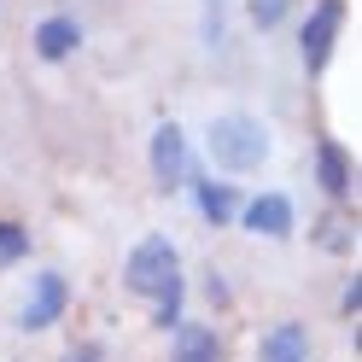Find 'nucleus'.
<instances>
[{
  "label": "nucleus",
  "mask_w": 362,
  "mask_h": 362,
  "mask_svg": "<svg viewBox=\"0 0 362 362\" xmlns=\"http://www.w3.org/2000/svg\"><path fill=\"white\" fill-rule=\"evenodd\" d=\"M205 152H211L216 170L245 175V170H257L263 158H269V129H263L257 117H245V111L211 117V129H205Z\"/></svg>",
  "instance_id": "f257e3e1"
},
{
  "label": "nucleus",
  "mask_w": 362,
  "mask_h": 362,
  "mask_svg": "<svg viewBox=\"0 0 362 362\" xmlns=\"http://www.w3.org/2000/svg\"><path fill=\"white\" fill-rule=\"evenodd\" d=\"M175 275H181L175 240H164V234L134 240V252H129V263H123V286L134 292V298H158V292H164Z\"/></svg>",
  "instance_id": "f03ea898"
},
{
  "label": "nucleus",
  "mask_w": 362,
  "mask_h": 362,
  "mask_svg": "<svg viewBox=\"0 0 362 362\" xmlns=\"http://www.w3.org/2000/svg\"><path fill=\"white\" fill-rule=\"evenodd\" d=\"M339 24H345V0H315V6H310L304 30H298V59H304V71H310V76H322V71H327L333 41H339Z\"/></svg>",
  "instance_id": "7ed1b4c3"
},
{
  "label": "nucleus",
  "mask_w": 362,
  "mask_h": 362,
  "mask_svg": "<svg viewBox=\"0 0 362 362\" xmlns=\"http://www.w3.org/2000/svg\"><path fill=\"white\" fill-rule=\"evenodd\" d=\"M146 158H152V175H158V187H164V193H181V187L193 181V164H187V134H181L175 123H158V129H152Z\"/></svg>",
  "instance_id": "20e7f679"
},
{
  "label": "nucleus",
  "mask_w": 362,
  "mask_h": 362,
  "mask_svg": "<svg viewBox=\"0 0 362 362\" xmlns=\"http://www.w3.org/2000/svg\"><path fill=\"white\" fill-rule=\"evenodd\" d=\"M64 304H71V286H64V275H59V269H41V275L30 281L24 310H18V327H24V333H47L59 315H64Z\"/></svg>",
  "instance_id": "39448f33"
},
{
  "label": "nucleus",
  "mask_w": 362,
  "mask_h": 362,
  "mask_svg": "<svg viewBox=\"0 0 362 362\" xmlns=\"http://www.w3.org/2000/svg\"><path fill=\"white\" fill-rule=\"evenodd\" d=\"M292 199L286 193H257V199H245L240 205V228L245 234H263V240H286L292 234Z\"/></svg>",
  "instance_id": "423d86ee"
},
{
  "label": "nucleus",
  "mask_w": 362,
  "mask_h": 362,
  "mask_svg": "<svg viewBox=\"0 0 362 362\" xmlns=\"http://www.w3.org/2000/svg\"><path fill=\"white\" fill-rule=\"evenodd\" d=\"M315 181H322L327 199H345L351 193L356 170H351V152L339 146V141H315Z\"/></svg>",
  "instance_id": "0eeeda50"
},
{
  "label": "nucleus",
  "mask_w": 362,
  "mask_h": 362,
  "mask_svg": "<svg viewBox=\"0 0 362 362\" xmlns=\"http://www.w3.org/2000/svg\"><path fill=\"white\" fill-rule=\"evenodd\" d=\"M82 47V24H76V18H41V24H35V53L41 59H47V64H59V59H71Z\"/></svg>",
  "instance_id": "6e6552de"
},
{
  "label": "nucleus",
  "mask_w": 362,
  "mask_h": 362,
  "mask_svg": "<svg viewBox=\"0 0 362 362\" xmlns=\"http://www.w3.org/2000/svg\"><path fill=\"white\" fill-rule=\"evenodd\" d=\"M193 199H199V216H205L211 228H228L240 216V193L228 181H193Z\"/></svg>",
  "instance_id": "1a4fd4ad"
},
{
  "label": "nucleus",
  "mask_w": 362,
  "mask_h": 362,
  "mask_svg": "<svg viewBox=\"0 0 362 362\" xmlns=\"http://www.w3.org/2000/svg\"><path fill=\"white\" fill-rule=\"evenodd\" d=\"M170 362H222V339H216L205 322H181V327H175Z\"/></svg>",
  "instance_id": "9d476101"
},
{
  "label": "nucleus",
  "mask_w": 362,
  "mask_h": 362,
  "mask_svg": "<svg viewBox=\"0 0 362 362\" xmlns=\"http://www.w3.org/2000/svg\"><path fill=\"white\" fill-rule=\"evenodd\" d=\"M263 362H310V333L304 322H281L263 333Z\"/></svg>",
  "instance_id": "9b49d317"
},
{
  "label": "nucleus",
  "mask_w": 362,
  "mask_h": 362,
  "mask_svg": "<svg viewBox=\"0 0 362 362\" xmlns=\"http://www.w3.org/2000/svg\"><path fill=\"white\" fill-rule=\"evenodd\" d=\"M181 298H187V286H181V275H175V281H170V286H164V292L152 298V327H158V333H164V327L175 333V327H181Z\"/></svg>",
  "instance_id": "f8f14e48"
},
{
  "label": "nucleus",
  "mask_w": 362,
  "mask_h": 362,
  "mask_svg": "<svg viewBox=\"0 0 362 362\" xmlns=\"http://www.w3.org/2000/svg\"><path fill=\"white\" fill-rule=\"evenodd\" d=\"M24 252H30V228H24V222H12V216H0V269L24 263Z\"/></svg>",
  "instance_id": "ddd939ff"
},
{
  "label": "nucleus",
  "mask_w": 362,
  "mask_h": 362,
  "mask_svg": "<svg viewBox=\"0 0 362 362\" xmlns=\"http://www.w3.org/2000/svg\"><path fill=\"white\" fill-rule=\"evenodd\" d=\"M315 240H322L327 252H351V222H345V216H322V228H315Z\"/></svg>",
  "instance_id": "4468645a"
},
{
  "label": "nucleus",
  "mask_w": 362,
  "mask_h": 362,
  "mask_svg": "<svg viewBox=\"0 0 362 362\" xmlns=\"http://www.w3.org/2000/svg\"><path fill=\"white\" fill-rule=\"evenodd\" d=\"M286 6H292V0H252V24L257 30H275L281 18H286Z\"/></svg>",
  "instance_id": "2eb2a0df"
},
{
  "label": "nucleus",
  "mask_w": 362,
  "mask_h": 362,
  "mask_svg": "<svg viewBox=\"0 0 362 362\" xmlns=\"http://www.w3.org/2000/svg\"><path fill=\"white\" fill-rule=\"evenodd\" d=\"M222 12H228V0H205V41L222 47Z\"/></svg>",
  "instance_id": "dca6fc26"
},
{
  "label": "nucleus",
  "mask_w": 362,
  "mask_h": 362,
  "mask_svg": "<svg viewBox=\"0 0 362 362\" xmlns=\"http://www.w3.org/2000/svg\"><path fill=\"white\" fill-rule=\"evenodd\" d=\"M339 310H345V315L362 310V281H356V275H351V286H345V298H339Z\"/></svg>",
  "instance_id": "f3484780"
},
{
  "label": "nucleus",
  "mask_w": 362,
  "mask_h": 362,
  "mask_svg": "<svg viewBox=\"0 0 362 362\" xmlns=\"http://www.w3.org/2000/svg\"><path fill=\"white\" fill-rule=\"evenodd\" d=\"M71 362H105V345H76Z\"/></svg>",
  "instance_id": "a211bd4d"
}]
</instances>
